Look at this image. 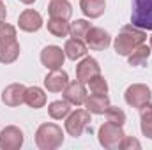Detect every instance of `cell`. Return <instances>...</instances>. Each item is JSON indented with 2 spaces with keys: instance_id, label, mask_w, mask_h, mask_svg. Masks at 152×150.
<instances>
[{
  "instance_id": "1",
  "label": "cell",
  "mask_w": 152,
  "mask_h": 150,
  "mask_svg": "<svg viewBox=\"0 0 152 150\" xmlns=\"http://www.w3.org/2000/svg\"><path fill=\"white\" fill-rule=\"evenodd\" d=\"M147 41V34L143 28L136 27V25H124L118 32V36L113 41V48L115 53L120 55V57H127L136 46L143 44Z\"/></svg>"
},
{
  "instance_id": "2",
  "label": "cell",
  "mask_w": 152,
  "mask_h": 150,
  "mask_svg": "<svg viewBox=\"0 0 152 150\" xmlns=\"http://www.w3.org/2000/svg\"><path fill=\"white\" fill-rule=\"evenodd\" d=\"M64 143V131L57 124H41L36 131V145L41 150H57Z\"/></svg>"
},
{
  "instance_id": "3",
  "label": "cell",
  "mask_w": 152,
  "mask_h": 150,
  "mask_svg": "<svg viewBox=\"0 0 152 150\" xmlns=\"http://www.w3.org/2000/svg\"><path fill=\"white\" fill-rule=\"evenodd\" d=\"M124 129L122 125H115L112 122H104L99 131H97V140L101 143V147H104L106 150H115L120 147V141L124 138Z\"/></svg>"
},
{
  "instance_id": "4",
  "label": "cell",
  "mask_w": 152,
  "mask_h": 150,
  "mask_svg": "<svg viewBox=\"0 0 152 150\" xmlns=\"http://www.w3.org/2000/svg\"><path fill=\"white\" fill-rule=\"evenodd\" d=\"M131 23L143 30H152V0H133Z\"/></svg>"
},
{
  "instance_id": "5",
  "label": "cell",
  "mask_w": 152,
  "mask_h": 150,
  "mask_svg": "<svg viewBox=\"0 0 152 150\" xmlns=\"http://www.w3.org/2000/svg\"><path fill=\"white\" fill-rule=\"evenodd\" d=\"M124 99H126V103L131 108H138L140 110L142 106H145L147 103H151L152 92H151V88L147 85H143V83H133V85H129L126 88Z\"/></svg>"
},
{
  "instance_id": "6",
  "label": "cell",
  "mask_w": 152,
  "mask_h": 150,
  "mask_svg": "<svg viewBox=\"0 0 152 150\" xmlns=\"http://www.w3.org/2000/svg\"><path fill=\"white\" fill-rule=\"evenodd\" d=\"M88 124H90V111L87 110H76L66 117V131L73 138H80L87 131Z\"/></svg>"
},
{
  "instance_id": "7",
  "label": "cell",
  "mask_w": 152,
  "mask_h": 150,
  "mask_svg": "<svg viewBox=\"0 0 152 150\" xmlns=\"http://www.w3.org/2000/svg\"><path fill=\"white\" fill-rule=\"evenodd\" d=\"M25 136L23 131L16 125H7L0 133V149L2 150H18L23 147Z\"/></svg>"
},
{
  "instance_id": "8",
  "label": "cell",
  "mask_w": 152,
  "mask_h": 150,
  "mask_svg": "<svg viewBox=\"0 0 152 150\" xmlns=\"http://www.w3.org/2000/svg\"><path fill=\"white\" fill-rule=\"evenodd\" d=\"M66 60V53L62 51L60 46H44L41 51V64L48 69V71H55V69H62Z\"/></svg>"
},
{
  "instance_id": "9",
  "label": "cell",
  "mask_w": 152,
  "mask_h": 150,
  "mask_svg": "<svg viewBox=\"0 0 152 150\" xmlns=\"http://www.w3.org/2000/svg\"><path fill=\"white\" fill-rule=\"evenodd\" d=\"M85 41H87V46L90 50L101 51V50H106L112 44V36L101 27H90L87 36H85Z\"/></svg>"
},
{
  "instance_id": "10",
  "label": "cell",
  "mask_w": 152,
  "mask_h": 150,
  "mask_svg": "<svg viewBox=\"0 0 152 150\" xmlns=\"http://www.w3.org/2000/svg\"><path fill=\"white\" fill-rule=\"evenodd\" d=\"M62 94H64V99H66L71 106H81V104H85V101H87V97H88V95H87L85 83L80 81V79L69 81L67 87L62 90Z\"/></svg>"
},
{
  "instance_id": "11",
  "label": "cell",
  "mask_w": 152,
  "mask_h": 150,
  "mask_svg": "<svg viewBox=\"0 0 152 150\" xmlns=\"http://www.w3.org/2000/svg\"><path fill=\"white\" fill-rule=\"evenodd\" d=\"M25 92L27 87L21 83H11L2 90V103L9 108H16L25 103Z\"/></svg>"
},
{
  "instance_id": "12",
  "label": "cell",
  "mask_w": 152,
  "mask_h": 150,
  "mask_svg": "<svg viewBox=\"0 0 152 150\" xmlns=\"http://www.w3.org/2000/svg\"><path fill=\"white\" fill-rule=\"evenodd\" d=\"M97 74H101V66L92 57H83L81 62L76 66V79H80L83 83H88Z\"/></svg>"
},
{
  "instance_id": "13",
  "label": "cell",
  "mask_w": 152,
  "mask_h": 150,
  "mask_svg": "<svg viewBox=\"0 0 152 150\" xmlns=\"http://www.w3.org/2000/svg\"><path fill=\"white\" fill-rule=\"evenodd\" d=\"M67 83H69V76H67L66 71H62V69L50 71V73L46 74V78H44V87H46V90L51 92V94L62 92V90L67 87Z\"/></svg>"
},
{
  "instance_id": "14",
  "label": "cell",
  "mask_w": 152,
  "mask_h": 150,
  "mask_svg": "<svg viewBox=\"0 0 152 150\" xmlns=\"http://www.w3.org/2000/svg\"><path fill=\"white\" fill-rule=\"evenodd\" d=\"M18 27L23 32H37L42 27V16L34 9H25L18 18Z\"/></svg>"
},
{
  "instance_id": "15",
  "label": "cell",
  "mask_w": 152,
  "mask_h": 150,
  "mask_svg": "<svg viewBox=\"0 0 152 150\" xmlns=\"http://www.w3.org/2000/svg\"><path fill=\"white\" fill-rule=\"evenodd\" d=\"M48 14H50V18H58V20L69 21V18L73 16V5L69 0H50Z\"/></svg>"
},
{
  "instance_id": "16",
  "label": "cell",
  "mask_w": 152,
  "mask_h": 150,
  "mask_svg": "<svg viewBox=\"0 0 152 150\" xmlns=\"http://www.w3.org/2000/svg\"><path fill=\"white\" fill-rule=\"evenodd\" d=\"M20 42L18 39L12 41H2L0 42V64H12L20 57Z\"/></svg>"
},
{
  "instance_id": "17",
  "label": "cell",
  "mask_w": 152,
  "mask_h": 150,
  "mask_svg": "<svg viewBox=\"0 0 152 150\" xmlns=\"http://www.w3.org/2000/svg\"><path fill=\"white\" fill-rule=\"evenodd\" d=\"M108 108H110V97L108 95L92 94L85 101V110L90 111V115H104V111Z\"/></svg>"
},
{
  "instance_id": "18",
  "label": "cell",
  "mask_w": 152,
  "mask_h": 150,
  "mask_svg": "<svg viewBox=\"0 0 152 150\" xmlns=\"http://www.w3.org/2000/svg\"><path fill=\"white\" fill-rule=\"evenodd\" d=\"M80 9L87 18H99L104 14L106 9V0H80Z\"/></svg>"
},
{
  "instance_id": "19",
  "label": "cell",
  "mask_w": 152,
  "mask_h": 150,
  "mask_svg": "<svg viewBox=\"0 0 152 150\" xmlns=\"http://www.w3.org/2000/svg\"><path fill=\"white\" fill-rule=\"evenodd\" d=\"M87 44L81 41V39H67L66 41V46H64V53L69 60H78V58H83L87 55Z\"/></svg>"
},
{
  "instance_id": "20",
  "label": "cell",
  "mask_w": 152,
  "mask_h": 150,
  "mask_svg": "<svg viewBox=\"0 0 152 150\" xmlns=\"http://www.w3.org/2000/svg\"><path fill=\"white\" fill-rule=\"evenodd\" d=\"M151 53H152V48L143 42V44L136 46L127 55V62H129V66H145L147 60H149V57H151Z\"/></svg>"
},
{
  "instance_id": "21",
  "label": "cell",
  "mask_w": 152,
  "mask_h": 150,
  "mask_svg": "<svg viewBox=\"0 0 152 150\" xmlns=\"http://www.w3.org/2000/svg\"><path fill=\"white\" fill-rule=\"evenodd\" d=\"M25 103H27L30 108H34V110L42 108V106L46 104V94H44V90L39 88V87H30V88H27V92H25Z\"/></svg>"
},
{
  "instance_id": "22",
  "label": "cell",
  "mask_w": 152,
  "mask_h": 150,
  "mask_svg": "<svg viewBox=\"0 0 152 150\" xmlns=\"http://www.w3.org/2000/svg\"><path fill=\"white\" fill-rule=\"evenodd\" d=\"M140 129L145 138L152 140V103L140 108Z\"/></svg>"
},
{
  "instance_id": "23",
  "label": "cell",
  "mask_w": 152,
  "mask_h": 150,
  "mask_svg": "<svg viewBox=\"0 0 152 150\" xmlns=\"http://www.w3.org/2000/svg\"><path fill=\"white\" fill-rule=\"evenodd\" d=\"M71 113V104L64 99V101H53L50 106H48V115L53 118V120H62L66 118L67 115Z\"/></svg>"
},
{
  "instance_id": "24",
  "label": "cell",
  "mask_w": 152,
  "mask_h": 150,
  "mask_svg": "<svg viewBox=\"0 0 152 150\" xmlns=\"http://www.w3.org/2000/svg\"><path fill=\"white\" fill-rule=\"evenodd\" d=\"M48 32L55 37H66L69 34V23L67 20H58V18H50L48 20Z\"/></svg>"
},
{
  "instance_id": "25",
  "label": "cell",
  "mask_w": 152,
  "mask_h": 150,
  "mask_svg": "<svg viewBox=\"0 0 152 150\" xmlns=\"http://www.w3.org/2000/svg\"><path fill=\"white\" fill-rule=\"evenodd\" d=\"M88 28H90V23L87 20H76L73 23H69V34L75 39H81L83 41L87 32H88Z\"/></svg>"
},
{
  "instance_id": "26",
  "label": "cell",
  "mask_w": 152,
  "mask_h": 150,
  "mask_svg": "<svg viewBox=\"0 0 152 150\" xmlns=\"http://www.w3.org/2000/svg\"><path fill=\"white\" fill-rule=\"evenodd\" d=\"M104 117H106V122H112L115 125H124L126 124V113H124V110H120L117 106H112V104L104 111Z\"/></svg>"
},
{
  "instance_id": "27",
  "label": "cell",
  "mask_w": 152,
  "mask_h": 150,
  "mask_svg": "<svg viewBox=\"0 0 152 150\" xmlns=\"http://www.w3.org/2000/svg\"><path fill=\"white\" fill-rule=\"evenodd\" d=\"M88 88H90L92 94H99V95H106L108 94V83H106V79L101 74L94 76L88 81Z\"/></svg>"
},
{
  "instance_id": "28",
  "label": "cell",
  "mask_w": 152,
  "mask_h": 150,
  "mask_svg": "<svg viewBox=\"0 0 152 150\" xmlns=\"http://www.w3.org/2000/svg\"><path fill=\"white\" fill-rule=\"evenodd\" d=\"M16 27H12L11 23H4L0 21V42L2 41H12L16 39Z\"/></svg>"
},
{
  "instance_id": "29",
  "label": "cell",
  "mask_w": 152,
  "mask_h": 150,
  "mask_svg": "<svg viewBox=\"0 0 152 150\" xmlns=\"http://www.w3.org/2000/svg\"><path fill=\"white\" fill-rule=\"evenodd\" d=\"M118 149H122V150H140L142 145H140V141H138L136 138H133V136H124Z\"/></svg>"
},
{
  "instance_id": "30",
  "label": "cell",
  "mask_w": 152,
  "mask_h": 150,
  "mask_svg": "<svg viewBox=\"0 0 152 150\" xmlns=\"http://www.w3.org/2000/svg\"><path fill=\"white\" fill-rule=\"evenodd\" d=\"M5 16H7V9H5L4 2L0 0V21H5Z\"/></svg>"
},
{
  "instance_id": "31",
  "label": "cell",
  "mask_w": 152,
  "mask_h": 150,
  "mask_svg": "<svg viewBox=\"0 0 152 150\" xmlns=\"http://www.w3.org/2000/svg\"><path fill=\"white\" fill-rule=\"evenodd\" d=\"M20 2H21V4H25V5H30V4H34L36 0H20Z\"/></svg>"
},
{
  "instance_id": "32",
  "label": "cell",
  "mask_w": 152,
  "mask_h": 150,
  "mask_svg": "<svg viewBox=\"0 0 152 150\" xmlns=\"http://www.w3.org/2000/svg\"><path fill=\"white\" fill-rule=\"evenodd\" d=\"M151 48H152V36H151Z\"/></svg>"
}]
</instances>
